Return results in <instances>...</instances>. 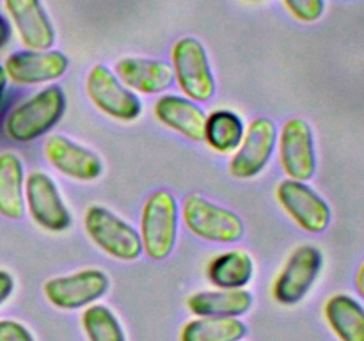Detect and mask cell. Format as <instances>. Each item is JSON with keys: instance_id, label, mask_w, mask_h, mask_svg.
Returning <instances> with one entry per match:
<instances>
[{"instance_id": "1", "label": "cell", "mask_w": 364, "mask_h": 341, "mask_svg": "<svg viewBox=\"0 0 364 341\" xmlns=\"http://www.w3.org/2000/svg\"><path fill=\"white\" fill-rule=\"evenodd\" d=\"M66 110V94L59 85H48L14 107L6 117V135L14 142H32L48 134Z\"/></svg>"}, {"instance_id": "2", "label": "cell", "mask_w": 364, "mask_h": 341, "mask_svg": "<svg viewBox=\"0 0 364 341\" xmlns=\"http://www.w3.org/2000/svg\"><path fill=\"white\" fill-rule=\"evenodd\" d=\"M180 226L178 201L171 192L156 190L146 199L141 213L142 252L153 261H164L174 251Z\"/></svg>"}, {"instance_id": "3", "label": "cell", "mask_w": 364, "mask_h": 341, "mask_svg": "<svg viewBox=\"0 0 364 341\" xmlns=\"http://www.w3.org/2000/svg\"><path fill=\"white\" fill-rule=\"evenodd\" d=\"M84 227L89 240L109 258L135 261L142 254L139 231L105 206H89L84 215Z\"/></svg>"}, {"instance_id": "4", "label": "cell", "mask_w": 364, "mask_h": 341, "mask_svg": "<svg viewBox=\"0 0 364 341\" xmlns=\"http://www.w3.org/2000/svg\"><path fill=\"white\" fill-rule=\"evenodd\" d=\"M171 67L185 98L196 103H205L215 94L212 64L199 39L191 36L178 39L171 50Z\"/></svg>"}, {"instance_id": "5", "label": "cell", "mask_w": 364, "mask_h": 341, "mask_svg": "<svg viewBox=\"0 0 364 341\" xmlns=\"http://www.w3.org/2000/svg\"><path fill=\"white\" fill-rule=\"evenodd\" d=\"M181 217L194 237L213 244H233L244 237V220L224 206L210 202L198 194L183 199Z\"/></svg>"}, {"instance_id": "6", "label": "cell", "mask_w": 364, "mask_h": 341, "mask_svg": "<svg viewBox=\"0 0 364 341\" xmlns=\"http://www.w3.org/2000/svg\"><path fill=\"white\" fill-rule=\"evenodd\" d=\"M85 92L92 105L105 116L121 123H132L142 114L137 92L128 89L110 67L95 64L85 77Z\"/></svg>"}, {"instance_id": "7", "label": "cell", "mask_w": 364, "mask_h": 341, "mask_svg": "<svg viewBox=\"0 0 364 341\" xmlns=\"http://www.w3.org/2000/svg\"><path fill=\"white\" fill-rule=\"evenodd\" d=\"M25 206L36 226L48 233H64L73 222L55 181L43 170H31L25 178Z\"/></svg>"}, {"instance_id": "8", "label": "cell", "mask_w": 364, "mask_h": 341, "mask_svg": "<svg viewBox=\"0 0 364 341\" xmlns=\"http://www.w3.org/2000/svg\"><path fill=\"white\" fill-rule=\"evenodd\" d=\"M322 265L323 256L318 247L301 245L295 249L274 279V301L283 305H295L304 301L315 281L318 279Z\"/></svg>"}, {"instance_id": "9", "label": "cell", "mask_w": 364, "mask_h": 341, "mask_svg": "<svg viewBox=\"0 0 364 341\" xmlns=\"http://www.w3.org/2000/svg\"><path fill=\"white\" fill-rule=\"evenodd\" d=\"M110 279L100 269H82L68 276L52 277L43 284L46 301L57 309L87 308L109 291Z\"/></svg>"}, {"instance_id": "10", "label": "cell", "mask_w": 364, "mask_h": 341, "mask_svg": "<svg viewBox=\"0 0 364 341\" xmlns=\"http://www.w3.org/2000/svg\"><path fill=\"white\" fill-rule=\"evenodd\" d=\"M276 199L283 212L306 233H323L329 227L333 219L331 206L306 181L290 178L279 181Z\"/></svg>"}, {"instance_id": "11", "label": "cell", "mask_w": 364, "mask_h": 341, "mask_svg": "<svg viewBox=\"0 0 364 341\" xmlns=\"http://www.w3.org/2000/svg\"><path fill=\"white\" fill-rule=\"evenodd\" d=\"M277 144V126L270 117H256L245 126L244 139L230 160L228 170L237 180H251L269 166Z\"/></svg>"}, {"instance_id": "12", "label": "cell", "mask_w": 364, "mask_h": 341, "mask_svg": "<svg viewBox=\"0 0 364 341\" xmlns=\"http://www.w3.org/2000/svg\"><path fill=\"white\" fill-rule=\"evenodd\" d=\"M279 163L290 180L309 181L316 173L315 135L302 117H291L277 134Z\"/></svg>"}, {"instance_id": "13", "label": "cell", "mask_w": 364, "mask_h": 341, "mask_svg": "<svg viewBox=\"0 0 364 341\" xmlns=\"http://www.w3.org/2000/svg\"><path fill=\"white\" fill-rule=\"evenodd\" d=\"M6 73L18 85H38L64 77L70 59L59 50H20L6 59Z\"/></svg>"}, {"instance_id": "14", "label": "cell", "mask_w": 364, "mask_h": 341, "mask_svg": "<svg viewBox=\"0 0 364 341\" xmlns=\"http://www.w3.org/2000/svg\"><path fill=\"white\" fill-rule=\"evenodd\" d=\"M43 151L50 166L71 180L95 181L103 174L102 158L66 135H50Z\"/></svg>"}, {"instance_id": "15", "label": "cell", "mask_w": 364, "mask_h": 341, "mask_svg": "<svg viewBox=\"0 0 364 341\" xmlns=\"http://www.w3.org/2000/svg\"><path fill=\"white\" fill-rule=\"evenodd\" d=\"M4 7L25 48H52L55 43V28L41 0H4Z\"/></svg>"}, {"instance_id": "16", "label": "cell", "mask_w": 364, "mask_h": 341, "mask_svg": "<svg viewBox=\"0 0 364 341\" xmlns=\"http://www.w3.org/2000/svg\"><path fill=\"white\" fill-rule=\"evenodd\" d=\"M114 73L128 89L141 94H160L174 84L171 64L149 57H124L117 60Z\"/></svg>"}, {"instance_id": "17", "label": "cell", "mask_w": 364, "mask_h": 341, "mask_svg": "<svg viewBox=\"0 0 364 341\" xmlns=\"http://www.w3.org/2000/svg\"><path fill=\"white\" fill-rule=\"evenodd\" d=\"M156 121L192 142H203L206 114L196 102L178 94L160 96L153 107Z\"/></svg>"}, {"instance_id": "18", "label": "cell", "mask_w": 364, "mask_h": 341, "mask_svg": "<svg viewBox=\"0 0 364 341\" xmlns=\"http://www.w3.org/2000/svg\"><path fill=\"white\" fill-rule=\"evenodd\" d=\"M187 309L194 316H220L238 318L252 308V295L245 288L240 290L198 291L187 297Z\"/></svg>"}, {"instance_id": "19", "label": "cell", "mask_w": 364, "mask_h": 341, "mask_svg": "<svg viewBox=\"0 0 364 341\" xmlns=\"http://www.w3.org/2000/svg\"><path fill=\"white\" fill-rule=\"evenodd\" d=\"M323 320L338 341H364V308L350 295H331L323 304Z\"/></svg>"}, {"instance_id": "20", "label": "cell", "mask_w": 364, "mask_h": 341, "mask_svg": "<svg viewBox=\"0 0 364 341\" xmlns=\"http://www.w3.org/2000/svg\"><path fill=\"white\" fill-rule=\"evenodd\" d=\"M0 215L11 220L25 215V170L13 151L0 153Z\"/></svg>"}, {"instance_id": "21", "label": "cell", "mask_w": 364, "mask_h": 341, "mask_svg": "<svg viewBox=\"0 0 364 341\" xmlns=\"http://www.w3.org/2000/svg\"><path fill=\"white\" fill-rule=\"evenodd\" d=\"M255 277V261L245 251H226L206 265V279L220 290H240Z\"/></svg>"}, {"instance_id": "22", "label": "cell", "mask_w": 364, "mask_h": 341, "mask_svg": "<svg viewBox=\"0 0 364 341\" xmlns=\"http://www.w3.org/2000/svg\"><path fill=\"white\" fill-rule=\"evenodd\" d=\"M245 134L244 119L237 112L217 109L206 116L203 142L219 155H233Z\"/></svg>"}, {"instance_id": "23", "label": "cell", "mask_w": 364, "mask_h": 341, "mask_svg": "<svg viewBox=\"0 0 364 341\" xmlns=\"http://www.w3.org/2000/svg\"><path fill=\"white\" fill-rule=\"evenodd\" d=\"M247 327L238 318L196 316L180 330V341H242Z\"/></svg>"}, {"instance_id": "24", "label": "cell", "mask_w": 364, "mask_h": 341, "mask_svg": "<svg viewBox=\"0 0 364 341\" xmlns=\"http://www.w3.org/2000/svg\"><path fill=\"white\" fill-rule=\"evenodd\" d=\"M80 323L87 341H127L117 316L103 304L95 302L84 308Z\"/></svg>"}, {"instance_id": "25", "label": "cell", "mask_w": 364, "mask_h": 341, "mask_svg": "<svg viewBox=\"0 0 364 341\" xmlns=\"http://www.w3.org/2000/svg\"><path fill=\"white\" fill-rule=\"evenodd\" d=\"M283 4L301 23H315L326 13V0H283Z\"/></svg>"}, {"instance_id": "26", "label": "cell", "mask_w": 364, "mask_h": 341, "mask_svg": "<svg viewBox=\"0 0 364 341\" xmlns=\"http://www.w3.org/2000/svg\"><path fill=\"white\" fill-rule=\"evenodd\" d=\"M0 341H36L31 330L16 320H0Z\"/></svg>"}, {"instance_id": "27", "label": "cell", "mask_w": 364, "mask_h": 341, "mask_svg": "<svg viewBox=\"0 0 364 341\" xmlns=\"http://www.w3.org/2000/svg\"><path fill=\"white\" fill-rule=\"evenodd\" d=\"M14 291V279L7 270L0 269V305L13 295Z\"/></svg>"}, {"instance_id": "28", "label": "cell", "mask_w": 364, "mask_h": 341, "mask_svg": "<svg viewBox=\"0 0 364 341\" xmlns=\"http://www.w3.org/2000/svg\"><path fill=\"white\" fill-rule=\"evenodd\" d=\"M11 39V25L4 14H0V50L9 43Z\"/></svg>"}, {"instance_id": "29", "label": "cell", "mask_w": 364, "mask_h": 341, "mask_svg": "<svg viewBox=\"0 0 364 341\" xmlns=\"http://www.w3.org/2000/svg\"><path fill=\"white\" fill-rule=\"evenodd\" d=\"M354 286H355V291L359 293V297L364 298V259L361 261V265H359L358 272H355Z\"/></svg>"}, {"instance_id": "30", "label": "cell", "mask_w": 364, "mask_h": 341, "mask_svg": "<svg viewBox=\"0 0 364 341\" xmlns=\"http://www.w3.org/2000/svg\"><path fill=\"white\" fill-rule=\"evenodd\" d=\"M7 82H9V77H7V73H6V67L0 64V102H2L4 94H6Z\"/></svg>"}, {"instance_id": "31", "label": "cell", "mask_w": 364, "mask_h": 341, "mask_svg": "<svg viewBox=\"0 0 364 341\" xmlns=\"http://www.w3.org/2000/svg\"><path fill=\"white\" fill-rule=\"evenodd\" d=\"M252 2H259V0H252Z\"/></svg>"}]
</instances>
